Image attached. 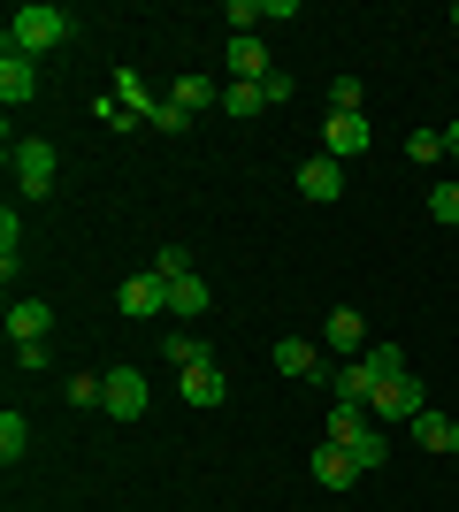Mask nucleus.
Segmentation results:
<instances>
[{
  "mask_svg": "<svg viewBox=\"0 0 459 512\" xmlns=\"http://www.w3.org/2000/svg\"><path fill=\"white\" fill-rule=\"evenodd\" d=\"M207 314V276H176L169 283V321H199Z\"/></svg>",
  "mask_w": 459,
  "mask_h": 512,
  "instance_id": "dca6fc26",
  "label": "nucleus"
},
{
  "mask_svg": "<svg viewBox=\"0 0 459 512\" xmlns=\"http://www.w3.org/2000/svg\"><path fill=\"white\" fill-rule=\"evenodd\" d=\"M406 428H414L429 451H452V436H459V421H444V413H421V421H406Z\"/></svg>",
  "mask_w": 459,
  "mask_h": 512,
  "instance_id": "5701e85b",
  "label": "nucleus"
},
{
  "mask_svg": "<svg viewBox=\"0 0 459 512\" xmlns=\"http://www.w3.org/2000/svg\"><path fill=\"white\" fill-rule=\"evenodd\" d=\"M352 467H360V474H375V467H383V459H391V428H383V421H375V428H360V436H352Z\"/></svg>",
  "mask_w": 459,
  "mask_h": 512,
  "instance_id": "f3484780",
  "label": "nucleus"
},
{
  "mask_svg": "<svg viewBox=\"0 0 459 512\" xmlns=\"http://www.w3.org/2000/svg\"><path fill=\"white\" fill-rule=\"evenodd\" d=\"M169 100H176V107H184V115L199 123L207 107H222V85H207V77H176V85H169Z\"/></svg>",
  "mask_w": 459,
  "mask_h": 512,
  "instance_id": "2eb2a0df",
  "label": "nucleus"
},
{
  "mask_svg": "<svg viewBox=\"0 0 459 512\" xmlns=\"http://www.w3.org/2000/svg\"><path fill=\"white\" fill-rule=\"evenodd\" d=\"M230 69H238V85H261V77H276V69H268L261 31H253V39H230Z\"/></svg>",
  "mask_w": 459,
  "mask_h": 512,
  "instance_id": "4468645a",
  "label": "nucleus"
},
{
  "mask_svg": "<svg viewBox=\"0 0 459 512\" xmlns=\"http://www.w3.org/2000/svg\"><path fill=\"white\" fill-rule=\"evenodd\" d=\"M322 344L345 352V360H360V352H368V314H360V306H337V314L322 321Z\"/></svg>",
  "mask_w": 459,
  "mask_h": 512,
  "instance_id": "423d86ee",
  "label": "nucleus"
},
{
  "mask_svg": "<svg viewBox=\"0 0 459 512\" xmlns=\"http://www.w3.org/2000/svg\"><path fill=\"white\" fill-rule=\"evenodd\" d=\"M261 107H268V85H222V115H230V123L261 115Z\"/></svg>",
  "mask_w": 459,
  "mask_h": 512,
  "instance_id": "412c9836",
  "label": "nucleus"
},
{
  "mask_svg": "<svg viewBox=\"0 0 459 512\" xmlns=\"http://www.w3.org/2000/svg\"><path fill=\"white\" fill-rule=\"evenodd\" d=\"M16 367L23 375H46V344H16Z\"/></svg>",
  "mask_w": 459,
  "mask_h": 512,
  "instance_id": "473e14b6",
  "label": "nucleus"
},
{
  "mask_svg": "<svg viewBox=\"0 0 459 512\" xmlns=\"http://www.w3.org/2000/svg\"><path fill=\"white\" fill-rule=\"evenodd\" d=\"M100 123H108V130H131L138 115H131V107H123V100H115V92H108V100H100Z\"/></svg>",
  "mask_w": 459,
  "mask_h": 512,
  "instance_id": "2f4dec72",
  "label": "nucleus"
},
{
  "mask_svg": "<svg viewBox=\"0 0 459 512\" xmlns=\"http://www.w3.org/2000/svg\"><path fill=\"white\" fill-rule=\"evenodd\" d=\"M146 123H153V130H169V138H184V130H192V115H184V107H176L169 92H161V107H153Z\"/></svg>",
  "mask_w": 459,
  "mask_h": 512,
  "instance_id": "c85d7f7f",
  "label": "nucleus"
},
{
  "mask_svg": "<svg viewBox=\"0 0 459 512\" xmlns=\"http://www.w3.org/2000/svg\"><path fill=\"white\" fill-rule=\"evenodd\" d=\"M452 31H459V8H452Z\"/></svg>",
  "mask_w": 459,
  "mask_h": 512,
  "instance_id": "f704fd0d",
  "label": "nucleus"
},
{
  "mask_svg": "<svg viewBox=\"0 0 459 512\" xmlns=\"http://www.w3.org/2000/svg\"><path fill=\"white\" fill-rule=\"evenodd\" d=\"M360 100H368L360 77H337V85H329V115H360Z\"/></svg>",
  "mask_w": 459,
  "mask_h": 512,
  "instance_id": "bb28decb",
  "label": "nucleus"
},
{
  "mask_svg": "<svg viewBox=\"0 0 459 512\" xmlns=\"http://www.w3.org/2000/svg\"><path fill=\"white\" fill-rule=\"evenodd\" d=\"M360 360L375 367V383H398V375H406V352H398V344H368Z\"/></svg>",
  "mask_w": 459,
  "mask_h": 512,
  "instance_id": "393cba45",
  "label": "nucleus"
},
{
  "mask_svg": "<svg viewBox=\"0 0 459 512\" xmlns=\"http://www.w3.org/2000/svg\"><path fill=\"white\" fill-rule=\"evenodd\" d=\"M176 390H184V406H192V413H215L222 398H230V375H222V360H199V367L176 375Z\"/></svg>",
  "mask_w": 459,
  "mask_h": 512,
  "instance_id": "7ed1b4c3",
  "label": "nucleus"
},
{
  "mask_svg": "<svg viewBox=\"0 0 459 512\" xmlns=\"http://www.w3.org/2000/svg\"><path fill=\"white\" fill-rule=\"evenodd\" d=\"M115 100H123V107L138 115V123H146L153 107H161V92H146V77H138V69H123V77H115Z\"/></svg>",
  "mask_w": 459,
  "mask_h": 512,
  "instance_id": "aec40b11",
  "label": "nucleus"
},
{
  "mask_svg": "<svg viewBox=\"0 0 459 512\" xmlns=\"http://www.w3.org/2000/svg\"><path fill=\"white\" fill-rule=\"evenodd\" d=\"M360 428H375L368 406H345V398H329V421H322V444H352Z\"/></svg>",
  "mask_w": 459,
  "mask_h": 512,
  "instance_id": "ddd939ff",
  "label": "nucleus"
},
{
  "mask_svg": "<svg viewBox=\"0 0 459 512\" xmlns=\"http://www.w3.org/2000/svg\"><path fill=\"white\" fill-rule=\"evenodd\" d=\"M146 398H153L146 375H138V367H115V375H108V406H100V413H115V421H138V413H146Z\"/></svg>",
  "mask_w": 459,
  "mask_h": 512,
  "instance_id": "0eeeda50",
  "label": "nucleus"
},
{
  "mask_svg": "<svg viewBox=\"0 0 459 512\" xmlns=\"http://www.w3.org/2000/svg\"><path fill=\"white\" fill-rule=\"evenodd\" d=\"M375 421H383V428H391V421H421V413H429V398H421V383H414V375H398V383H383V390H375Z\"/></svg>",
  "mask_w": 459,
  "mask_h": 512,
  "instance_id": "39448f33",
  "label": "nucleus"
},
{
  "mask_svg": "<svg viewBox=\"0 0 459 512\" xmlns=\"http://www.w3.org/2000/svg\"><path fill=\"white\" fill-rule=\"evenodd\" d=\"M115 306H123L131 321H161V314H169V283L153 276V268H138V276L115 291Z\"/></svg>",
  "mask_w": 459,
  "mask_h": 512,
  "instance_id": "20e7f679",
  "label": "nucleus"
},
{
  "mask_svg": "<svg viewBox=\"0 0 459 512\" xmlns=\"http://www.w3.org/2000/svg\"><path fill=\"white\" fill-rule=\"evenodd\" d=\"M8 169H16L23 199H46V192H54V176H62V161H54L46 138H16V146H8Z\"/></svg>",
  "mask_w": 459,
  "mask_h": 512,
  "instance_id": "f03ea898",
  "label": "nucleus"
},
{
  "mask_svg": "<svg viewBox=\"0 0 459 512\" xmlns=\"http://www.w3.org/2000/svg\"><path fill=\"white\" fill-rule=\"evenodd\" d=\"M23 444H31V421H23V413L8 406V413H0V459L16 467V459H23Z\"/></svg>",
  "mask_w": 459,
  "mask_h": 512,
  "instance_id": "4be33fe9",
  "label": "nucleus"
},
{
  "mask_svg": "<svg viewBox=\"0 0 459 512\" xmlns=\"http://www.w3.org/2000/svg\"><path fill=\"white\" fill-rule=\"evenodd\" d=\"M322 153H329V161L368 153V115H329V123H322Z\"/></svg>",
  "mask_w": 459,
  "mask_h": 512,
  "instance_id": "9d476101",
  "label": "nucleus"
},
{
  "mask_svg": "<svg viewBox=\"0 0 459 512\" xmlns=\"http://www.w3.org/2000/svg\"><path fill=\"white\" fill-rule=\"evenodd\" d=\"M153 276L176 283V276H199V268H192V253H184V245H161V253H153Z\"/></svg>",
  "mask_w": 459,
  "mask_h": 512,
  "instance_id": "a878e982",
  "label": "nucleus"
},
{
  "mask_svg": "<svg viewBox=\"0 0 459 512\" xmlns=\"http://www.w3.org/2000/svg\"><path fill=\"white\" fill-rule=\"evenodd\" d=\"M46 329H54V306L46 299H16L8 306V337L16 344H46Z\"/></svg>",
  "mask_w": 459,
  "mask_h": 512,
  "instance_id": "9b49d317",
  "label": "nucleus"
},
{
  "mask_svg": "<svg viewBox=\"0 0 459 512\" xmlns=\"http://www.w3.org/2000/svg\"><path fill=\"white\" fill-rule=\"evenodd\" d=\"M276 375H322V352H314L306 337H284L276 344Z\"/></svg>",
  "mask_w": 459,
  "mask_h": 512,
  "instance_id": "6ab92c4d",
  "label": "nucleus"
},
{
  "mask_svg": "<svg viewBox=\"0 0 459 512\" xmlns=\"http://www.w3.org/2000/svg\"><path fill=\"white\" fill-rule=\"evenodd\" d=\"M222 23H230V39H253V23H268V16L253 8V0H230V8H222Z\"/></svg>",
  "mask_w": 459,
  "mask_h": 512,
  "instance_id": "cd10ccee",
  "label": "nucleus"
},
{
  "mask_svg": "<svg viewBox=\"0 0 459 512\" xmlns=\"http://www.w3.org/2000/svg\"><path fill=\"white\" fill-rule=\"evenodd\" d=\"M444 153H459V123H452V130H444Z\"/></svg>",
  "mask_w": 459,
  "mask_h": 512,
  "instance_id": "72a5a7b5",
  "label": "nucleus"
},
{
  "mask_svg": "<svg viewBox=\"0 0 459 512\" xmlns=\"http://www.w3.org/2000/svg\"><path fill=\"white\" fill-rule=\"evenodd\" d=\"M77 39V23H69V8H54V0H23L16 16H8V39H0V54H54V46Z\"/></svg>",
  "mask_w": 459,
  "mask_h": 512,
  "instance_id": "f257e3e1",
  "label": "nucleus"
},
{
  "mask_svg": "<svg viewBox=\"0 0 459 512\" xmlns=\"http://www.w3.org/2000/svg\"><path fill=\"white\" fill-rule=\"evenodd\" d=\"M299 192L314 199V207H329V199H345V161H329V153H314L299 169Z\"/></svg>",
  "mask_w": 459,
  "mask_h": 512,
  "instance_id": "1a4fd4ad",
  "label": "nucleus"
},
{
  "mask_svg": "<svg viewBox=\"0 0 459 512\" xmlns=\"http://www.w3.org/2000/svg\"><path fill=\"white\" fill-rule=\"evenodd\" d=\"M314 482H322V490H352V482H360L352 451L345 444H322V451H314Z\"/></svg>",
  "mask_w": 459,
  "mask_h": 512,
  "instance_id": "f8f14e48",
  "label": "nucleus"
},
{
  "mask_svg": "<svg viewBox=\"0 0 459 512\" xmlns=\"http://www.w3.org/2000/svg\"><path fill=\"white\" fill-rule=\"evenodd\" d=\"M406 161H421V169L444 161V130H414V138H406Z\"/></svg>",
  "mask_w": 459,
  "mask_h": 512,
  "instance_id": "c756f323",
  "label": "nucleus"
},
{
  "mask_svg": "<svg viewBox=\"0 0 459 512\" xmlns=\"http://www.w3.org/2000/svg\"><path fill=\"white\" fill-rule=\"evenodd\" d=\"M0 100L8 107L39 100V62H31V54H0Z\"/></svg>",
  "mask_w": 459,
  "mask_h": 512,
  "instance_id": "6e6552de",
  "label": "nucleus"
},
{
  "mask_svg": "<svg viewBox=\"0 0 459 512\" xmlns=\"http://www.w3.org/2000/svg\"><path fill=\"white\" fill-rule=\"evenodd\" d=\"M429 214H437L444 230H459V184H437V192H429Z\"/></svg>",
  "mask_w": 459,
  "mask_h": 512,
  "instance_id": "7c9ffc66",
  "label": "nucleus"
},
{
  "mask_svg": "<svg viewBox=\"0 0 459 512\" xmlns=\"http://www.w3.org/2000/svg\"><path fill=\"white\" fill-rule=\"evenodd\" d=\"M69 406L85 413V406H108V375H69V390H62Z\"/></svg>",
  "mask_w": 459,
  "mask_h": 512,
  "instance_id": "b1692460",
  "label": "nucleus"
},
{
  "mask_svg": "<svg viewBox=\"0 0 459 512\" xmlns=\"http://www.w3.org/2000/svg\"><path fill=\"white\" fill-rule=\"evenodd\" d=\"M161 352H169L176 375H184V367H199V360H215V352H207V337H192V329H169V337H161Z\"/></svg>",
  "mask_w": 459,
  "mask_h": 512,
  "instance_id": "a211bd4d",
  "label": "nucleus"
}]
</instances>
